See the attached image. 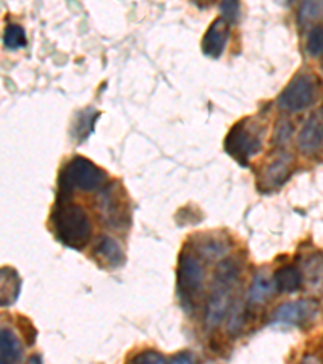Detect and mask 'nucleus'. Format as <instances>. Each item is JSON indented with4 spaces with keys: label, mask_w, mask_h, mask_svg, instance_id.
<instances>
[{
    "label": "nucleus",
    "mask_w": 323,
    "mask_h": 364,
    "mask_svg": "<svg viewBox=\"0 0 323 364\" xmlns=\"http://www.w3.org/2000/svg\"><path fill=\"white\" fill-rule=\"evenodd\" d=\"M178 290L180 295L187 301H192V298L201 291L204 285V267L199 262L196 256L183 252L178 264Z\"/></svg>",
    "instance_id": "7"
},
{
    "label": "nucleus",
    "mask_w": 323,
    "mask_h": 364,
    "mask_svg": "<svg viewBox=\"0 0 323 364\" xmlns=\"http://www.w3.org/2000/svg\"><path fill=\"white\" fill-rule=\"evenodd\" d=\"M170 364H194V363H192L190 355L180 353V355H176V356L172 358V363H170Z\"/></svg>",
    "instance_id": "21"
},
{
    "label": "nucleus",
    "mask_w": 323,
    "mask_h": 364,
    "mask_svg": "<svg viewBox=\"0 0 323 364\" xmlns=\"http://www.w3.org/2000/svg\"><path fill=\"white\" fill-rule=\"evenodd\" d=\"M307 52L310 55L323 54V26H315L307 36Z\"/></svg>",
    "instance_id": "18"
},
{
    "label": "nucleus",
    "mask_w": 323,
    "mask_h": 364,
    "mask_svg": "<svg viewBox=\"0 0 323 364\" xmlns=\"http://www.w3.org/2000/svg\"><path fill=\"white\" fill-rule=\"evenodd\" d=\"M128 364H165V361L155 351H143V353L133 356Z\"/></svg>",
    "instance_id": "19"
},
{
    "label": "nucleus",
    "mask_w": 323,
    "mask_h": 364,
    "mask_svg": "<svg viewBox=\"0 0 323 364\" xmlns=\"http://www.w3.org/2000/svg\"><path fill=\"white\" fill-rule=\"evenodd\" d=\"M323 15V2H307L299 10V21L309 23Z\"/></svg>",
    "instance_id": "17"
},
{
    "label": "nucleus",
    "mask_w": 323,
    "mask_h": 364,
    "mask_svg": "<svg viewBox=\"0 0 323 364\" xmlns=\"http://www.w3.org/2000/svg\"><path fill=\"white\" fill-rule=\"evenodd\" d=\"M275 289L283 293H295L302 285V274L292 266H285L275 272Z\"/></svg>",
    "instance_id": "13"
},
{
    "label": "nucleus",
    "mask_w": 323,
    "mask_h": 364,
    "mask_svg": "<svg viewBox=\"0 0 323 364\" xmlns=\"http://www.w3.org/2000/svg\"><path fill=\"white\" fill-rule=\"evenodd\" d=\"M238 280V271L236 266L230 261H223L219 269H217L215 284L212 287V293H210L209 304H207V314H205V321L207 326L214 327L223 321L228 308L231 304L234 284Z\"/></svg>",
    "instance_id": "3"
},
{
    "label": "nucleus",
    "mask_w": 323,
    "mask_h": 364,
    "mask_svg": "<svg viewBox=\"0 0 323 364\" xmlns=\"http://www.w3.org/2000/svg\"><path fill=\"white\" fill-rule=\"evenodd\" d=\"M220 10L223 14V18L226 21H234L239 16V4L238 2H223L220 5Z\"/></svg>",
    "instance_id": "20"
},
{
    "label": "nucleus",
    "mask_w": 323,
    "mask_h": 364,
    "mask_svg": "<svg viewBox=\"0 0 323 364\" xmlns=\"http://www.w3.org/2000/svg\"><path fill=\"white\" fill-rule=\"evenodd\" d=\"M319 83L310 73H299L290 81L278 97L280 109L288 112H301L317 101Z\"/></svg>",
    "instance_id": "5"
},
{
    "label": "nucleus",
    "mask_w": 323,
    "mask_h": 364,
    "mask_svg": "<svg viewBox=\"0 0 323 364\" xmlns=\"http://www.w3.org/2000/svg\"><path fill=\"white\" fill-rule=\"evenodd\" d=\"M52 222L58 240L68 248L83 250L89 243L92 225L83 208L72 204L68 198L58 196L57 208L52 214Z\"/></svg>",
    "instance_id": "1"
},
{
    "label": "nucleus",
    "mask_w": 323,
    "mask_h": 364,
    "mask_svg": "<svg viewBox=\"0 0 323 364\" xmlns=\"http://www.w3.org/2000/svg\"><path fill=\"white\" fill-rule=\"evenodd\" d=\"M105 173L101 167L91 162L86 157L76 156L63 167L58 185H60V196L68 198L73 190L94 191L105 183Z\"/></svg>",
    "instance_id": "2"
},
{
    "label": "nucleus",
    "mask_w": 323,
    "mask_h": 364,
    "mask_svg": "<svg viewBox=\"0 0 323 364\" xmlns=\"http://www.w3.org/2000/svg\"><path fill=\"white\" fill-rule=\"evenodd\" d=\"M291 156L290 154H281L277 157L263 172V185L267 188H275L283 185L290 177L291 172Z\"/></svg>",
    "instance_id": "10"
},
{
    "label": "nucleus",
    "mask_w": 323,
    "mask_h": 364,
    "mask_svg": "<svg viewBox=\"0 0 323 364\" xmlns=\"http://www.w3.org/2000/svg\"><path fill=\"white\" fill-rule=\"evenodd\" d=\"M228 38H230V21H226L223 16L217 18L209 26L207 33L202 39V52L207 57L219 58L225 50Z\"/></svg>",
    "instance_id": "9"
},
{
    "label": "nucleus",
    "mask_w": 323,
    "mask_h": 364,
    "mask_svg": "<svg viewBox=\"0 0 323 364\" xmlns=\"http://www.w3.org/2000/svg\"><path fill=\"white\" fill-rule=\"evenodd\" d=\"M101 262H105L109 267H119L125 261L120 245L110 237H101L99 243L96 245V251H94Z\"/></svg>",
    "instance_id": "12"
},
{
    "label": "nucleus",
    "mask_w": 323,
    "mask_h": 364,
    "mask_svg": "<svg viewBox=\"0 0 323 364\" xmlns=\"http://www.w3.org/2000/svg\"><path fill=\"white\" fill-rule=\"evenodd\" d=\"M299 149L305 154H312L323 146V109L315 110L304 123L301 133L297 136Z\"/></svg>",
    "instance_id": "8"
},
{
    "label": "nucleus",
    "mask_w": 323,
    "mask_h": 364,
    "mask_svg": "<svg viewBox=\"0 0 323 364\" xmlns=\"http://www.w3.org/2000/svg\"><path fill=\"white\" fill-rule=\"evenodd\" d=\"M4 44L9 49H20V47L26 44L25 29L18 25H9L4 33Z\"/></svg>",
    "instance_id": "16"
},
{
    "label": "nucleus",
    "mask_w": 323,
    "mask_h": 364,
    "mask_svg": "<svg viewBox=\"0 0 323 364\" xmlns=\"http://www.w3.org/2000/svg\"><path fill=\"white\" fill-rule=\"evenodd\" d=\"M322 353H323V343H322Z\"/></svg>",
    "instance_id": "24"
},
{
    "label": "nucleus",
    "mask_w": 323,
    "mask_h": 364,
    "mask_svg": "<svg viewBox=\"0 0 323 364\" xmlns=\"http://www.w3.org/2000/svg\"><path fill=\"white\" fill-rule=\"evenodd\" d=\"M28 364H43V361H40L39 356H31L28 360Z\"/></svg>",
    "instance_id": "22"
},
{
    "label": "nucleus",
    "mask_w": 323,
    "mask_h": 364,
    "mask_svg": "<svg viewBox=\"0 0 323 364\" xmlns=\"http://www.w3.org/2000/svg\"><path fill=\"white\" fill-rule=\"evenodd\" d=\"M320 306L315 299H299V301L285 303L275 309L273 322L286 327H301L312 322L319 316Z\"/></svg>",
    "instance_id": "6"
},
{
    "label": "nucleus",
    "mask_w": 323,
    "mask_h": 364,
    "mask_svg": "<svg viewBox=\"0 0 323 364\" xmlns=\"http://www.w3.org/2000/svg\"><path fill=\"white\" fill-rule=\"evenodd\" d=\"M301 364H312V363H309V361H304V363H301Z\"/></svg>",
    "instance_id": "23"
},
{
    "label": "nucleus",
    "mask_w": 323,
    "mask_h": 364,
    "mask_svg": "<svg viewBox=\"0 0 323 364\" xmlns=\"http://www.w3.org/2000/svg\"><path fill=\"white\" fill-rule=\"evenodd\" d=\"M272 293H273L272 284H270L265 277H262V275H257L254 284H252L249 298L252 303H262V301H265V299L272 295Z\"/></svg>",
    "instance_id": "15"
},
{
    "label": "nucleus",
    "mask_w": 323,
    "mask_h": 364,
    "mask_svg": "<svg viewBox=\"0 0 323 364\" xmlns=\"http://www.w3.org/2000/svg\"><path fill=\"white\" fill-rule=\"evenodd\" d=\"M20 277L13 269H2V304L9 306L20 295Z\"/></svg>",
    "instance_id": "14"
},
{
    "label": "nucleus",
    "mask_w": 323,
    "mask_h": 364,
    "mask_svg": "<svg viewBox=\"0 0 323 364\" xmlns=\"http://www.w3.org/2000/svg\"><path fill=\"white\" fill-rule=\"evenodd\" d=\"M21 358V343L10 328L0 332V364H16Z\"/></svg>",
    "instance_id": "11"
},
{
    "label": "nucleus",
    "mask_w": 323,
    "mask_h": 364,
    "mask_svg": "<svg viewBox=\"0 0 323 364\" xmlns=\"http://www.w3.org/2000/svg\"><path fill=\"white\" fill-rule=\"evenodd\" d=\"M261 127L244 119L234 125L225 139V151L241 166H248V161L262 148Z\"/></svg>",
    "instance_id": "4"
}]
</instances>
